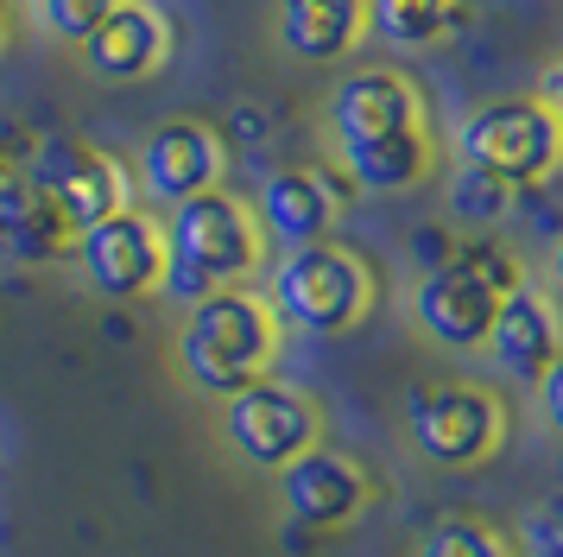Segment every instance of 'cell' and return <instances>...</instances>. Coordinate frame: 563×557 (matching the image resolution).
<instances>
[{
    "label": "cell",
    "instance_id": "6da1fadb",
    "mask_svg": "<svg viewBox=\"0 0 563 557\" xmlns=\"http://www.w3.org/2000/svg\"><path fill=\"white\" fill-rule=\"evenodd\" d=\"M330 146L355 190L393 197L437 172V127L424 89L393 64H361L330 89Z\"/></svg>",
    "mask_w": 563,
    "mask_h": 557
},
{
    "label": "cell",
    "instance_id": "7a4b0ae2",
    "mask_svg": "<svg viewBox=\"0 0 563 557\" xmlns=\"http://www.w3.org/2000/svg\"><path fill=\"white\" fill-rule=\"evenodd\" d=\"M266 260V228H260L254 203L234 190H203V197L178 203L165 216V278L158 292L172 304H203L209 292L247 285Z\"/></svg>",
    "mask_w": 563,
    "mask_h": 557
},
{
    "label": "cell",
    "instance_id": "3957f363",
    "mask_svg": "<svg viewBox=\"0 0 563 557\" xmlns=\"http://www.w3.org/2000/svg\"><path fill=\"white\" fill-rule=\"evenodd\" d=\"M279 317L273 304L247 292V285H229V292H209L203 304L184 310L178 329V374L190 393L203 400H234L241 386L273 374L279 361Z\"/></svg>",
    "mask_w": 563,
    "mask_h": 557
},
{
    "label": "cell",
    "instance_id": "277c9868",
    "mask_svg": "<svg viewBox=\"0 0 563 557\" xmlns=\"http://www.w3.org/2000/svg\"><path fill=\"white\" fill-rule=\"evenodd\" d=\"M374 298H380V278L367 266V253L342 241L285 248L266 278V304L279 329H298V336H349L355 324H367Z\"/></svg>",
    "mask_w": 563,
    "mask_h": 557
},
{
    "label": "cell",
    "instance_id": "5b68a950",
    "mask_svg": "<svg viewBox=\"0 0 563 557\" xmlns=\"http://www.w3.org/2000/svg\"><path fill=\"white\" fill-rule=\"evenodd\" d=\"M526 285V266L512 260V248L500 241H456V253L431 266L411 292V324L431 336L437 349H482L494 310L507 292Z\"/></svg>",
    "mask_w": 563,
    "mask_h": 557
},
{
    "label": "cell",
    "instance_id": "8992f818",
    "mask_svg": "<svg viewBox=\"0 0 563 557\" xmlns=\"http://www.w3.org/2000/svg\"><path fill=\"white\" fill-rule=\"evenodd\" d=\"M456 152L462 165L532 190L563 165V121L544 108V96H494L456 127Z\"/></svg>",
    "mask_w": 563,
    "mask_h": 557
},
{
    "label": "cell",
    "instance_id": "52a82bcc",
    "mask_svg": "<svg viewBox=\"0 0 563 557\" xmlns=\"http://www.w3.org/2000/svg\"><path fill=\"white\" fill-rule=\"evenodd\" d=\"M406 437L431 469H482L507 444V405L482 380H437L411 400Z\"/></svg>",
    "mask_w": 563,
    "mask_h": 557
},
{
    "label": "cell",
    "instance_id": "ba28073f",
    "mask_svg": "<svg viewBox=\"0 0 563 557\" xmlns=\"http://www.w3.org/2000/svg\"><path fill=\"white\" fill-rule=\"evenodd\" d=\"M26 184L52 203L77 234L108 222V216H121V209H133L128 165H121L114 152L89 146V140H70V133H38V140H32Z\"/></svg>",
    "mask_w": 563,
    "mask_h": 557
},
{
    "label": "cell",
    "instance_id": "9c48e42d",
    "mask_svg": "<svg viewBox=\"0 0 563 557\" xmlns=\"http://www.w3.org/2000/svg\"><path fill=\"white\" fill-rule=\"evenodd\" d=\"M222 444H229L247 469H273L298 462L305 450L323 444V405L310 400L305 386H285V380H254L241 386L234 400H222Z\"/></svg>",
    "mask_w": 563,
    "mask_h": 557
},
{
    "label": "cell",
    "instance_id": "30bf717a",
    "mask_svg": "<svg viewBox=\"0 0 563 557\" xmlns=\"http://www.w3.org/2000/svg\"><path fill=\"white\" fill-rule=\"evenodd\" d=\"M70 260L82 266L89 292L108 304H133V298H153L158 278H165V222L153 209H121L108 222L82 228Z\"/></svg>",
    "mask_w": 563,
    "mask_h": 557
},
{
    "label": "cell",
    "instance_id": "8fae6325",
    "mask_svg": "<svg viewBox=\"0 0 563 557\" xmlns=\"http://www.w3.org/2000/svg\"><path fill=\"white\" fill-rule=\"evenodd\" d=\"M222 172H229V146L209 121H158L140 152H133V184L146 190L153 203L178 209V203L203 197V190H222Z\"/></svg>",
    "mask_w": 563,
    "mask_h": 557
},
{
    "label": "cell",
    "instance_id": "7c38bea8",
    "mask_svg": "<svg viewBox=\"0 0 563 557\" xmlns=\"http://www.w3.org/2000/svg\"><path fill=\"white\" fill-rule=\"evenodd\" d=\"M355 197V184L342 165H285V172H266L260 177V197H254V216L266 228V241L279 248H310V241H330L342 203Z\"/></svg>",
    "mask_w": 563,
    "mask_h": 557
},
{
    "label": "cell",
    "instance_id": "4fadbf2b",
    "mask_svg": "<svg viewBox=\"0 0 563 557\" xmlns=\"http://www.w3.org/2000/svg\"><path fill=\"white\" fill-rule=\"evenodd\" d=\"M374 501V481L349 450H305L298 462L279 469V506L291 526H310V532H342L355 526L361 513Z\"/></svg>",
    "mask_w": 563,
    "mask_h": 557
},
{
    "label": "cell",
    "instance_id": "5bb4252c",
    "mask_svg": "<svg viewBox=\"0 0 563 557\" xmlns=\"http://www.w3.org/2000/svg\"><path fill=\"white\" fill-rule=\"evenodd\" d=\"M77 57L89 76L102 83H146L172 64V20L158 13L153 0H128L108 20H96L77 39Z\"/></svg>",
    "mask_w": 563,
    "mask_h": 557
},
{
    "label": "cell",
    "instance_id": "9a60e30c",
    "mask_svg": "<svg viewBox=\"0 0 563 557\" xmlns=\"http://www.w3.org/2000/svg\"><path fill=\"white\" fill-rule=\"evenodd\" d=\"M487 354H494V368L519 386H538V374L551 368L563 354V317H558V298L551 292H538L532 278L500 298L494 310V329H487Z\"/></svg>",
    "mask_w": 563,
    "mask_h": 557
},
{
    "label": "cell",
    "instance_id": "2e32d148",
    "mask_svg": "<svg viewBox=\"0 0 563 557\" xmlns=\"http://www.w3.org/2000/svg\"><path fill=\"white\" fill-rule=\"evenodd\" d=\"M279 45L305 64H342L367 39V0H279Z\"/></svg>",
    "mask_w": 563,
    "mask_h": 557
},
{
    "label": "cell",
    "instance_id": "e0dca14e",
    "mask_svg": "<svg viewBox=\"0 0 563 557\" xmlns=\"http://www.w3.org/2000/svg\"><path fill=\"white\" fill-rule=\"evenodd\" d=\"M77 248V228L57 216L52 203L26 184V172L7 177V203H0V253L13 266H52Z\"/></svg>",
    "mask_w": 563,
    "mask_h": 557
},
{
    "label": "cell",
    "instance_id": "ac0fdd59",
    "mask_svg": "<svg viewBox=\"0 0 563 557\" xmlns=\"http://www.w3.org/2000/svg\"><path fill=\"white\" fill-rule=\"evenodd\" d=\"M468 20V0H367V32L393 51H431Z\"/></svg>",
    "mask_w": 563,
    "mask_h": 557
},
{
    "label": "cell",
    "instance_id": "d6986e66",
    "mask_svg": "<svg viewBox=\"0 0 563 557\" xmlns=\"http://www.w3.org/2000/svg\"><path fill=\"white\" fill-rule=\"evenodd\" d=\"M418 557H512V545L487 526V520L456 513V520H437V526L418 538Z\"/></svg>",
    "mask_w": 563,
    "mask_h": 557
},
{
    "label": "cell",
    "instance_id": "ffe728a7",
    "mask_svg": "<svg viewBox=\"0 0 563 557\" xmlns=\"http://www.w3.org/2000/svg\"><path fill=\"white\" fill-rule=\"evenodd\" d=\"M512 197H519L512 184H500V177L475 172V165H462L456 184H450V209H456L462 222H482V228L507 222V216H512Z\"/></svg>",
    "mask_w": 563,
    "mask_h": 557
},
{
    "label": "cell",
    "instance_id": "44dd1931",
    "mask_svg": "<svg viewBox=\"0 0 563 557\" xmlns=\"http://www.w3.org/2000/svg\"><path fill=\"white\" fill-rule=\"evenodd\" d=\"M114 7H128V0H38V20L52 25V39H70L77 45L82 32L96 20H108Z\"/></svg>",
    "mask_w": 563,
    "mask_h": 557
},
{
    "label": "cell",
    "instance_id": "7402d4cb",
    "mask_svg": "<svg viewBox=\"0 0 563 557\" xmlns=\"http://www.w3.org/2000/svg\"><path fill=\"white\" fill-rule=\"evenodd\" d=\"M519 545H526V557H563V488L544 494V501L519 520Z\"/></svg>",
    "mask_w": 563,
    "mask_h": 557
},
{
    "label": "cell",
    "instance_id": "603a6c76",
    "mask_svg": "<svg viewBox=\"0 0 563 557\" xmlns=\"http://www.w3.org/2000/svg\"><path fill=\"white\" fill-rule=\"evenodd\" d=\"M532 393H538V418H544V425L563 437V354L551 361V368H544V374H538Z\"/></svg>",
    "mask_w": 563,
    "mask_h": 557
},
{
    "label": "cell",
    "instance_id": "cb8c5ba5",
    "mask_svg": "<svg viewBox=\"0 0 563 557\" xmlns=\"http://www.w3.org/2000/svg\"><path fill=\"white\" fill-rule=\"evenodd\" d=\"M411 248H418V266L431 273V266H443V260L456 253V241H450V228H418V234H411Z\"/></svg>",
    "mask_w": 563,
    "mask_h": 557
},
{
    "label": "cell",
    "instance_id": "d4e9b609",
    "mask_svg": "<svg viewBox=\"0 0 563 557\" xmlns=\"http://www.w3.org/2000/svg\"><path fill=\"white\" fill-rule=\"evenodd\" d=\"M538 96H544V108H551V114L563 121V57H558V64H551L544 76H538Z\"/></svg>",
    "mask_w": 563,
    "mask_h": 557
},
{
    "label": "cell",
    "instance_id": "484cf974",
    "mask_svg": "<svg viewBox=\"0 0 563 557\" xmlns=\"http://www.w3.org/2000/svg\"><path fill=\"white\" fill-rule=\"evenodd\" d=\"M551 285H558V298H563V234H558V248H551Z\"/></svg>",
    "mask_w": 563,
    "mask_h": 557
},
{
    "label": "cell",
    "instance_id": "4316f807",
    "mask_svg": "<svg viewBox=\"0 0 563 557\" xmlns=\"http://www.w3.org/2000/svg\"><path fill=\"white\" fill-rule=\"evenodd\" d=\"M7 39H13V32H7V13H0V51H7Z\"/></svg>",
    "mask_w": 563,
    "mask_h": 557
},
{
    "label": "cell",
    "instance_id": "83f0119b",
    "mask_svg": "<svg viewBox=\"0 0 563 557\" xmlns=\"http://www.w3.org/2000/svg\"><path fill=\"white\" fill-rule=\"evenodd\" d=\"M0 203H7V177H0Z\"/></svg>",
    "mask_w": 563,
    "mask_h": 557
}]
</instances>
